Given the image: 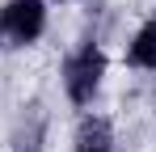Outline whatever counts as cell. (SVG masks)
I'll use <instances>...</instances> for the list:
<instances>
[{"label": "cell", "mask_w": 156, "mask_h": 152, "mask_svg": "<svg viewBox=\"0 0 156 152\" xmlns=\"http://www.w3.org/2000/svg\"><path fill=\"white\" fill-rule=\"evenodd\" d=\"M17 152H38V148H34V144H30V148H17Z\"/></svg>", "instance_id": "cell-5"}, {"label": "cell", "mask_w": 156, "mask_h": 152, "mask_svg": "<svg viewBox=\"0 0 156 152\" xmlns=\"http://www.w3.org/2000/svg\"><path fill=\"white\" fill-rule=\"evenodd\" d=\"M101 72H105V55L93 47V42H84V47L68 59V68H63L68 97L76 101V106H89L93 93H97V85H101Z\"/></svg>", "instance_id": "cell-1"}, {"label": "cell", "mask_w": 156, "mask_h": 152, "mask_svg": "<svg viewBox=\"0 0 156 152\" xmlns=\"http://www.w3.org/2000/svg\"><path fill=\"white\" fill-rule=\"evenodd\" d=\"M47 25V9L42 0H9L0 9V38H9L13 47H26L42 34Z\"/></svg>", "instance_id": "cell-2"}, {"label": "cell", "mask_w": 156, "mask_h": 152, "mask_svg": "<svg viewBox=\"0 0 156 152\" xmlns=\"http://www.w3.org/2000/svg\"><path fill=\"white\" fill-rule=\"evenodd\" d=\"M76 152H110V123L105 118H84L76 135Z\"/></svg>", "instance_id": "cell-3"}, {"label": "cell", "mask_w": 156, "mask_h": 152, "mask_svg": "<svg viewBox=\"0 0 156 152\" xmlns=\"http://www.w3.org/2000/svg\"><path fill=\"white\" fill-rule=\"evenodd\" d=\"M131 63H135V68H156V17L135 34V42H131Z\"/></svg>", "instance_id": "cell-4"}]
</instances>
